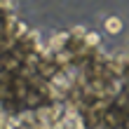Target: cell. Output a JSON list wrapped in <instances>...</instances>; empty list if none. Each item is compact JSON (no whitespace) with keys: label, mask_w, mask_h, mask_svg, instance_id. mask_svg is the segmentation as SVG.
I'll use <instances>...</instances> for the list:
<instances>
[{"label":"cell","mask_w":129,"mask_h":129,"mask_svg":"<svg viewBox=\"0 0 129 129\" xmlns=\"http://www.w3.org/2000/svg\"><path fill=\"white\" fill-rule=\"evenodd\" d=\"M108 28H110L113 33H115L117 28H120V21H117V19H108Z\"/></svg>","instance_id":"6da1fadb"}]
</instances>
